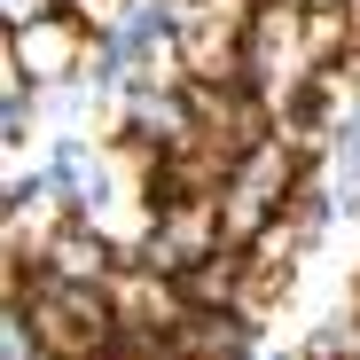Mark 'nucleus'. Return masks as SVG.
<instances>
[{
  "label": "nucleus",
  "instance_id": "f257e3e1",
  "mask_svg": "<svg viewBox=\"0 0 360 360\" xmlns=\"http://www.w3.org/2000/svg\"><path fill=\"white\" fill-rule=\"evenodd\" d=\"M8 8H16V16H24V8H39V0H8Z\"/></svg>",
  "mask_w": 360,
  "mask_h": 360
}]
</instances>
